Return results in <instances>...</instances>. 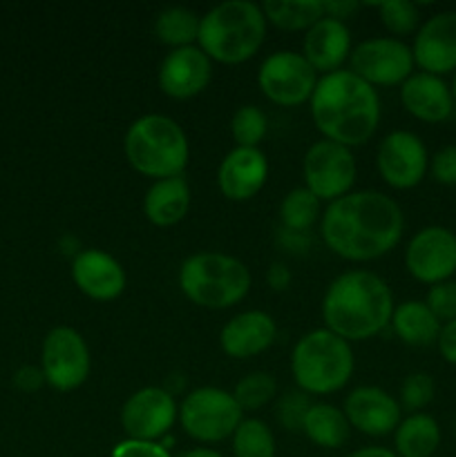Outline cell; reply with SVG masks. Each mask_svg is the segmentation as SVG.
<instances>
[{
    "label": "cell",
    "mask_w": 456,
    "mask_h": 457,
    "mask_svg": "<svg viewBox=\"0 0 456 457\" xmlns=\"http://www.w3.org/2000/svg\"><path fill=\"white\" fill-rule=\"evenodd\" d=\"M317 219H322L320 199L308 187H293L282 199L280 221L284 230L308 232L316 226Z\"/></svg>",
    "instance_id": "obj_30"
},
{
    "label": "cell",
    "mask_w": 456,
    "mask_h": 457,
    "mask_svg": "<svg viewBox=\"0 0 456 457\" xmlns=\"http://www.w3.org/2000/svg\"><path fill=\"white\" fill-rule=\"evenodd\" d=\"M123 150L132 170L155 181L183 177L190 159L186 132L164 114H146L134 120L125 132Z\"/></svg>",
    "instance_id": "obj_5"
},
{
    "label": "cell",
    "mask_w": 456,
    "mask_h": 457,
    "mask_svg": "<svg viewBox=\"0 0 456 457\" xmlns=\"http://www.w3.org/2000/svg\"><path fill=\"white\" fill-rule=\"evenodd\" d=\"M351 71L371 87L402 85L414 74V54L407 43L392 36H380L358 43L351 49Z\"/></svg>",
    "instance_id": "obj_10"
},
{
    "label": "cell",
    "mask_w": 456,
    "mask_h": 457,
    "mask_svg": "<svg viewBox=\"0 0 456 457\" xmlns=\"http://www.w3.org/2000/svg\"><path fill=\"white\" fill-rule=\"evenodd\" d=\"M241 420L244 411L232 393L217 386L195 388L179 404V424L188 437L201 445H217L232 437Z\"/></svg>",
    "instance_id": "obj_8"
},
{
    "label": "cell",
    "mask_w": 456,
    "mask_h": 457,
    "mask_svg": "<svg viewBox=\"0 0 456 457\" xmlns=\"http://www.w3.org/2000/svg\"><path fill=\"white\" fill-rule=\"evenodd\" d=\"M438 353L447 364L456 366V320L447 321L441 326V335H438Z\"/></svg>",
    "instance_id": "obj_41"
},
{
    "label": "cell",
    "mask_w": 456,
    "mask_h": 457,
    "mask_svg": "<svg viewBox=\"0 0 456 457\" xmlns=\"http://www.w3.org/2000/svg\"><path fill=\"white\" fill-rule=\"evenodd\" d=\"M402 208L378 190L349 192L322 212L320 232L326 248L347 262H374L402 239Z\"/></svg>",
    "instance_id": "obj_1"
},
{
    "label": "cell",
    "mask_w": 456,
    "mask_h": 457,
    "mask_svg": "<svg viewBox=\"0 0 456 457\" xmlns=\"http://www.w3.org/2000/svg\"><path fill=\"white\" fill-rule=\"evenodd\" d=\"M356 360L351 344L326 328L304 335L291 353V373L307 395H334L351 379Z\"/></svg>",
    "instance_id": "obj_6"
},
{
    "label": "cell",
    "mask_w": 456,
    "mask_h": 457,
    "mask_svg": "<svg viewBox=\"0 0 456 457\" xmlns=\"http://www.w3.org/2000/svg\"><path fill=\"white\" fill-rule=\"evenodd\" d=\"M322 9H325L326 18H335V21L344 22L360 9V3H356V0H335V3H331L329 0V3H322Z\"/></svg>",
    "instance_id": "obj_42"
},
{
    "label": "cell",
    "mask_w": 456,
    "mask_h": 457,
    "mask_svg": "<svg viewBox=\"0 0 456 457\" xmlns=\"http://www.w3.org/2000/svg\"><path fill=\"white\" fill-rule=\"evenodd\" d=\"M308 409H311V400L304 391H289L282 395L277 402V422L286 428V431H302L304 418H307Z\"/></svg>",
    "instance_id": "obj_36"
},
{
    "label": "cell",
    "mask_w": 456,
    "mask_h": 457,
    "mask_svg": "<svg viewBox=\"0 0 456 457\" xmlns=\"http://www.w3.org/2000/svg\"><path fill=\"white\" fill-rule=\"evenodd\" d=\"M231 440L235 457H275L273 431L258 418L241 420Z\"/></svg>",
    "instance_id": "obj_31"
},
{
    "label": "cell",
    "mask_w": 456,
    "mask_h": 457,
    "mask_svg": "<svg viewBox=\"0 0 456 457\" xmlns=\"http://www.w3.org/2000/svg\"><path fill=\"white\" fill-rule=\"evenodd\" d=\"M89 348L83 335L70 326H56L43 339L40 369L45 382L61 393L83 386L89 375Z\"/></svg>",
    "instance_id": "obj_9"
},
{
    "label": "cell",
    "mask_w": 456,
    "mask_h": 457,
    "mask_svg": "<svg viewBox=\"0 0 456 457\" xmlns=\"http://www.w3.org/2000/svg\"><path fill=\"white\" fill-rule=\"evenodd\" d=\"M398 457H432L441 446V427L427 413H411L393 431Z\"/></svg>",
    "instance_id": "obj_26"
},
{
    "label": "cell",
    "mask_w": 456,
    "mask_h": 457,
    "mask_svg": "<svg viewBox=\"0 0 456 457\" xmlns=\"http://www.w3.org/2000/svg\"><path fill=\"white\" fill-rule=\"evenodd\" d=\"M414 62L425 74L456 71V12L434 13L418 27L411 45Z\"/></svg>",
    "instance_id": "obj_17"
},
{
    "label": "cell",
    "mask_w": 456,
    "mask_h": 457,
    "mask_svg": "<svg viewBox=\"0 0 456 457\" xmlns=\"http://www.w3.org/2000/svg\"><path fill=\"white\" fill-rule=\"evenodd\" d=\"M266 114L258 105H244L232 114L231 134L237 147H258L266 137Z\"/></svg>",
    "instance_id": "obj_33"
},
{
    "label": "cell",
    "mask_w": 456,
    "mask_h": 457,
    "mask_svg": "<svg viewBox=\"0 0 456 457\" xmlns=\"http://www.w3.org/2000/svg\"><path fill=\"white\" fill-rule=\"evenodd\" d=\"M182 457H224V455L217 453L215 449H208V446H197V449H190L186 451V453H182Z\"/></svg>",
    "instance_id": "obj_45"
},
{
    "label": "cell",
    "mask_w": 456,
    "mask_h": 457,
    "mask_svg": "<svg viewBox=\"0 0 456 457\" xmlns=\"http://www.w3.org/2000/svg\"><path fill=\"white\" fill-rule=\"evenodd\" d=\"M201 16L188 7H165L155 18V36L173 49L190 47L199 38Z\"/></svg>",
    "instance_id": "obj_29"
},
{
    "label": "cell",
    "mask_w": 456,
    "mask_h": 457,
    "mask_svg": "<svg viewBox=\"0 0 456 457\" xmlns=\"http://www.w3.org/2000/svg\"><path fill=\"white\" fill-rule=\"evenodd\" d=\"M119 420L128 440L161 442L179 420V406L165 388L146 386L125 400Z\"/></svg>",
    "instance_id": "obj_13"
},
{
    "label": "cell",
    "mask_w": 456,
    "mask_h": 457,
    "mask_svg": "<svg viewBox=\"0 0 456 457\" xmlns=\"http://www.w3.org/2000/svg\"><path fill=\"white\" fill-rule=\"evenodd\" d=\"M291 279H293V277H291V270L284 266V263H273V266L268 268L266 281L275 293H282V290L289 288Z\"/></svg>",
    "instance_id": "obj_43"
},
{
    "label": "cell",
    "mask_w": 456,
    "mask_h": 457,
    "mask_svg": "<svg viewBox=\"0 0 456 457\" xmlns=\"http://www.w3.org/2000/svg\"><path fill=\"white\" fill-rule=\"evenodd\" d=\"M393 295L383 277L349 270L331 281L322 299L325 328L344 342H365L380 335L393 315Z\"/></svg>",
    "instance_id": "obj_3"
},
{
    "label": "cell",
    "mask_w": 456,
    "mask_h": 457,
    "mask_svg": "<svg viewBox=\"0 0 456 457\" xmlns=\"http://www.w3.org/2000/svg\"><path fill=\"white\" fill-rule=\"evenodd\" d=\"M268 179V161L259 147H235L222 159L217 170L219 192L228 201H249Z\"/></svg>",
    "instance_id": "obj_20"
},
{
    "label": "cell",
    "mask_w": 456,
    "mask_h": 457,
    "mask_svg": "<svg viewBox=\"0 0 456 457\" xmlns=\"http://www.w3.org/2000/svg\"><path fill=\"white\" fill-rule=\"evenodd\" d=\"M405 268L427 286L450 281L456 272V235L445 226H427L416 232L405 250Z\"/></svg>",
    "instance_id": "obj_14"
},
{
    "label": "cell",
    "mask_w": 456,
    "mask_h": 457,
    "mask_svg": "<svg viewBox=\"0 0 456 457\" xmlns=\"http://www.w3.org/2000/svg\"><path fill=\"white\" fill-rule=\"evenodd\" d=\"M429 311L434 312L438 321H454L456 320V281H443L429 288L427 299H425Z\"/></svg>",
    "instance_id": "obj_37"
},
{
    "label": "cell",
    "mask_w": 456,
    "mask_h": 457,
    "mask_svg": "<svg viewBox=\"0 0 456 457\" xmlns=\"http://www.w3.org/2000/svg\"><path fill=\"white\" fill-rule=\"evenodd\" d=\"M277 382L271 373H250L235 384L232 397L241 411H259L275 397Z\"/></svg>",
    "instance_id": "obj_32"
},
{
    "label": "cell",
    "mask_w": 456,
    "mask_h": 457,
    "mask_svg": "<svg viewBox=\"0 0 456 457\" xmlns=\"http://www.w3.org/2000/svg\"><path fill=\"white\" fill-rule=\"evenodd\" d=\"M302 433L320 449H340L351 436V424L344 411L335 409L334 404H311Z\"/></svg>",
    "instance_id": "obj_27"
},
{
    "label": "cell",
    "mask_w": 456,
    "mask_h": 457,
    "mask_svg": "<svg viewBox=\"0 0 456 457\" xmlns=\"http://www.w3.org/2000/svg\"><path fill=\"white\" fill-rule=\"evenodd\" d=\"M380 22L392 31L393 36H407L418 29L420 12L418 4L410 0H389V3L378 4Z\"/></svg>",
    "instance_id": "obj_34"
},
{
    "label": "cell",
    "mask_w": 456,
    "mask_h": 457,
    "mask_svg": "<svg viewBox=\"0 0 456 457\" xmlns=\"http://www.w3.org/2000/svg\"><path fill=\"white\" fill-rule=\"evenodd\" d=\"M434 393H436V384H434L432 375L427 373H411L407 375L405 382L401 386V409L411 413H420L425 406L432 404Z\"/></svg>",
    "instance_id": "obj_35"
},
{
    "label": "cell",
    "mask_w": 456,
    "mask_h": 457,
    "mask_svg": "<svg viewBox=\"0 0 456 457\" xmlns=\"http://www.w3.org/2000/svg\"><path fill=\"white\" fill-rule=\"evenodd\" d=\"M344 415L356 431L384 437L401 424V404L380 386H358L344 400Z\"/></svg>",
    "instance_id": "obj_18"
},
{
    "label": "cell",
    "mask_w": 456,
    "mask_h": 457,
    "mask_svg": "<svg viewBox=\"0 0 456 457\" xmlns=\"http://www.w3.org/2000/svg\"><path fill=\"white\" fill-rule=\"evenodd\" d=\"M262 13L282 31H308L325 18L322 0H266Z\"/></svg>",
    "instance_id": "obj_28"
},
{
    "label": "cell",
    "mask_w": 456,
    "mask_h": 457,
    "mask_svg": "<svg viewBox=\"0 0 456 457\" xmlns=\"http://www.w3.org/2000/svg\"><path fill=\"white\" fill-rule=\"evenodd\" d=\"M110 457H173L161 442H143V440H121L114 445Z\"/></svg>",
    "instance_id": "obj_39"
},
{
    "label": "cell",
    "mask_w": 456,
    "mask_h": 457,
    "mask_svg": "<svg viewBox=\"0 0 456 457\" xmlns=\"http://www.w3.org/2000/svg\"><path fill=\"white\" fill-rule=\"evenodd\" d=\"M452 98H454V105H456V74H454V80H452Z\"/></svg>",
    "instance_id": "obj_46"
},
{
    "label": "cell",
    "mask_w": 456,
    "mask_h": 457,
    "mask_svg": "<svg viewBox=\"0 0 456 457\" xmlns=\"http://www.w3.org/2000/svg\"><path fill=\"white\" fill-rule=\"evenodd\" d=\"M429 172L441 186H456V145H445L429 159Z\"/></svg>",
    "instance_id": "obj_38"
},
{
    "label": "cell",
    "mask_w": 456,
    "mask_h": 457,
    "mask_svg": "<svg viewBox=\"0 0 456 457\" xmlns=\"http://www.w3.org/2000/svg\"><path fill=\"white\" fill-rule=\"evenodd\" d=\"M43 384L47 382H45L43 369H38V366H22L13 375V386L22 393H36Z\"/></svg>",
    "instance_id": "obj_40"
},
{
    "label": "cell",
    "mask_w": 456,
    "mask_h": 457,
    "mask_svg": "<svg viewBox=\"0 0 456 457\" xmlns=\"http://www.w3.org/2000/svg\"><path fill=\"white\" fill-rule=\"evenodd\" d=\"M72 279L85 297L94 302H112L125 290V270L106 250H80L72 262Z\"/></svg>",
    "instance_id": "obj_19"
},
{
    "label": "cell",
    "mask_w": 456,
    "mask_h": 457,
    "mask_svg": "<svg viewBox=\"0 0 456 457\" xmlns=\"http://www.w3.org/2000/svg\"><path fill=\"white\" fill-rule=\"evenodd\" d=\"M376 165L383 181L393 190H411L429 170L427 147L418 134L396 129L380 141Z\"/></svg>",
    "instance_id": "obj_15"
},
{
    "label": "cell",
    "mask_w": 456,
    "mask_h": 457,
    "mask_svg": "<svg viewBox=\"0 0 456 457\" xmlns=\"http://www.w3.org/2000/svg\"><path fill=\"white\" fill-rule=\"evenodd\" d=\"M302 56L322 74H334L351 56V31L335 18H322L304 36Z\"/></svg>",
    "instance_id": "obj_23"
},
{
    "label": "cell",
    "mask_w": 456,
    "mask_h": 457,
    "mask_svg": "<svg viewBox=\"0 0 456 457\" xmlns=\"http://www.w3.org/2000/svg\"><path fill=\"white\" fill-rule=\"evenodd\" d=\"M250 272L240 259L224 253L190 254L179 268V288L188 302L210 311H224L249 295Z\"/></svg>",
    "instance_id": "obj_7"
},
{
    "label": "cell",
    "mask_w": 456,
    "mask_h": 457,
    "mask_svg": "<svg viewBox=\"0 0 456 457\" xmlns=\"http://www.w3.org/2000/svg\"><path fill=\"white\" fill-rule=\"evenodd\" d=\"M401 103L414 119L423 123H443L454 110L450 85L441 76L425 74V71L411 74L401 85Z\"/></svg>",
    "instance_id": "obj_22"
},
{
    "label": "cell",
    "mask_w": 456,
    "mask_h": 457,
    "mask_svg": "<svg viewBox=\"0 0 456 457\" xmlns=\"http://www.w3.org/2000/svg\"><path fill=\"white\" fill-rule=\"evenodd\" d=\"M159 89L174 101H188L204 92L213 80V61L199 49V45L170 49L161 61Z\"/></svg>",
    "instance_id": "obj_16"
},
{
    "label": "cell",
    "mask_w": 456,
    "mask_h": 457,
    "mask_svg": "<svg viewBox=\"0 0 456 457\" xmlns=\"http://www.w3.org/2000/svg\"><path fill=\"white\" fill-rule=\"evenodd\" d=\"M258 85L264 96L282 107H295L311 101L317 85V71L298 52H275L259 65Z\"/></svg>",
    "instance_id": "obj_12"
},
{
    "label": "cell",
    "mask_w": 456,
    "mask_h": 457,
    "mask_svg": "<svg viewBox=\"0 0 456 457\" xmlns=\"http://www.w3.org/2000/svg\"><path fill=\"white\" fill-rule=\"evenodd\" d=\"M349 457H398L393 451L384 449V446H365V449L353 451Z\"/></svg>",
    "instance_id": "obj_44"
},
{
    "label": "cell",
    "mask_w": 456,
    "mask_h": 457,
    "mask_svg": "<svg viewBox=\"0 0 456 457\" xmlns=\"http://www.w3.org/2000/svg\"><path fill=\"white\" fill-rule=\"evenodd\" d=\"M190 186L183 177L161 179L148 187L143 196V214L156 228H170L190 210Z\"/></svg>",
    "instance_id": "obj_24"
},
{
    "label": "cell",
    "mask_w": 456,
    "mask_h": 457,
    "mask_svg": "<svg viewBox=\"0 0 456 457\" xmlns=\"http://www.w3.org/2000/svg\"><path fill=\"white\" fill-rule=\"evenodd\" d=\"M277 335L275 320L264 311H246L232 317L219 333V346L232 360L262 355L273 346Z\"/></svg>",
    "instance_id": "obj_21"
},
{
    "label": "cell",
    "mask_w": 456,
    "mask_h": 457,
    "mask_svg": "<svg viewBox=\"0 0 456 457\" xmlns=\"http://www.w3.org/2000/svg\"><path fill=\"white\" fill-rule=\"evenodd\" d=\"M304 183L320 201H335L349 195L356 183L358 168L353 152L334 141L313 143L302 161Z\"/></svg>",
    "instance_id": "obj_11"
},
{
    "label": "cell",
    "mask_w": 456,
    "mask_h": 457,
    "mask_svg": "<svg viewBox=\"0 0 456 457\" xmlns=\"http://www.w3.org/2000/svg\"><path fill=\"white\" fill-rule=\"evenodd\" d=\"M392 330L401 342L407 346H432L438 342L441 335V321L434 317L427 303L418 299H410L393 308L392 315Z\"/></svg>",
    "instance_id": "obj_25"
},
{
    "label": "cell",
    "mask_w": 456,
    "mask_h": 457,
    "mask_svg": "<svg viewBox=\"0 0 456 457\" xmlns=\"http://www.w3.org/2000/svg\"><path fill=\"white\" fill-rule=\"evenodd\" d=\"M308 105L317 132L349 150L365 145L378 129V92L351 70H338L317 79Z\"/></svg>",
    "instance_id": "obj_2"
},
{
    "label": "cell",
    "mask_w": 456,
    "mask_h": 457,
    "mask_svg": "<svg viewBox=\"0 0 456 457\" xmlns=\"http://www.w3.org/2000/svg\"><path fill=\"white\" fill-rule=\"evenodd\" d=\"M262 4L250 0H226L215 4L199 22V49L222 65L250 61L266 38Z\"/></svg>",
    "instance_id": "obj_4"
}]
</instances>
